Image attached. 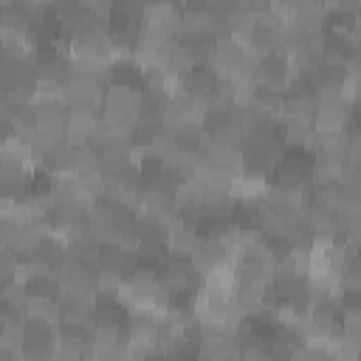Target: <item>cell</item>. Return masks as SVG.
Wrapping results in <instances>:
<instances>
[{"mask_svg":"<svg viewBox=\"0 0 361 361\" xmlns=\"http://www.w3.org/2000/svg\"><path fill=\"white\" fill-rule=\"evenodd\" d=\"M164 361H166V358H164Z\"/></svg>","mask_w":361,"mask_h":361,"instance_id":"11","label":"cell"},{"mask_svg":"<svg viewBox=\"0 0 361 361\" xmlns=\"http://www.w3.org/2000/svg\"><path fill=\"white\" fill-rule=\"evenodd\" d=\"M350 107L347 102H319L313 113V130L316 133H344L350 121Z\"/></svg>","mask_w":361,"mask_h":361,"instance_id":"5","label":"cell"},{"mask_svg":"<svg viewBox=\"0 0 361 361\" xmlns=\"http://www.w3.org/2000/svg\"><path fill=\"white\" fill-rule=\"evenodd\" d=\"M347 166H358L361 164V127L347 130V155H344Z\"/></svg>","mask_w":361,"mask_h":361,"instance_id":"10","label":"cell"},{"mask_svg":"<svg viewBox=\"0 0 361 361\" xmlns=\"http://www.w3.org/2000/svg\"><path fill=\"white\" fill-rule=\"evenodd\" d=\"M138 265V254L121 243H104L102 245V254H99V265L102 271H116V274H130L133 268Z\"/></svg>","mask_w":361,"mask_h":361,"instance_id":"7","label":"cell"},{"mask_svg":"<svg viewBox=\"0 0 361 361\" xmlns=\"http://www.w3.org/2000/svg\"><path fill=\"white\" fill-rule=\"evenodd\" d=\"M141 96H144V85H107L104 87V113H116V116H127L138 121V110H141Z\"/></svg>","mask_w":361,"mask_h":361,"instance_id":"4","label":"cell"},{"mask_svg":"<svg viewBox=\"0 0 361 361\" xmlns=\"http://www.w3.org/2000/svg\"><path fill=\"white\" fill-rule=\"evenodd\" d=\"M104 79L96 73H79L71 71L68 82H65V107H93L102 110L104 107Z\"/></svg>","mask_w":361,"mask_h":361,"instance_id":"2","label":"cell"},{"mask_svg":"<svg viewBox=\"0 0 361 361\" xmlns=\"http://www.w3.org/2000/svg\"><path fill=\"white\" fill-rule=\"evenodd\" d=\"M99 124H102V110H93V107H68L65 141H68L71 147L96 144V138H99Z\"/></svg>","mask_w":361,"mask_h":361,"instance_id":"3","label":"cell"},{"mask_svg":"<svg viewBox=\"0 0 361 361\" xmlns=\"http://www.w3.org/2000/svg\"><path fill=\"white\" fill-rule=\"evenodd\" d=\"M20 265H23V254H17L8 245H0V276H3V282H14Z\"/></svg>","mask_w":361,"mask_h":361,"instance_id":"9","label":"cell"},{"mask_svg":"<svg viewBox=\"0 0 361 361\" xmlns=\"http://www.w3.org/2000/svg\"><path fill=\"white\" fill-rule=\"evenodd\" d=\"M59 296V310L65 324H90L99 307L96 296H79V293H56Z\"/></svg>","mask_w":361,"mask_h":361,"instance_id":"6","label":"cell"},{"mask_svg":"<svg viewBox=\"0 0 361 361\" xmlns=\"http://www.w3.org/2000/svg\"><path fill=\"white\" fill-rule=\"evenodd\" d=\"M338 279L344 290H361V251H353L344 257Z\"/></svg>","mask_w":361,"mask_h":361,"instance_id":"8","label":"cell"},{"mask_svg":"<svg viewBox=\"0 0 361 361\" xmlns=\"http://www.w3.org/2000/svg\"><path fill=\"white\" fill-rule=\"evenodd\" d=\"M254 56V51L237 39L234 34H226V37H217L214 45H212V56H209V68L217 73V79H231L248 59Z\"/></svg>","mask_w":361,"mask_h":361,"instance_id":"1","label":"cell"}]
</instances>
